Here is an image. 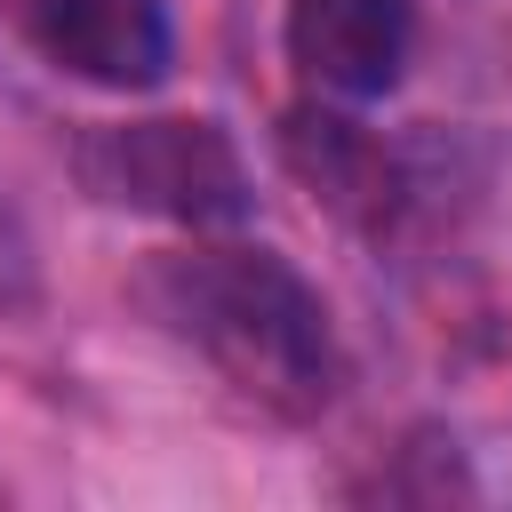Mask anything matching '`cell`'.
<instances>
[{
    "label": "cell",
    "instance_id": "cell-4",
    "mask_svg": "<svg viewBox=\"0 0 512 512\" xmlns=\"http://www.w3.org/2000/svg\"><path fill=\"white\" fill-rule=\"evenodd\" d=\"M32 40L56 72L88 88H120V96L160 88L176 56L160 0H32Z\"/></svg>",
    "mask_w": 512,
    "mask_h": 512
},
{
    "label": "cell",
    "instance_id": "cell-1",
    "mask_svg": "<svg viewBox=\"0 0 512 512\" xmlns=\"http://www.w3.org/2000/svg\"><path fill=\"white\" fill-rule=\"evenodd\" d=\"M144 312L192 344L232 392L272 416H320L336 400L328 304L272 248H176L136 280Z\"/></svg>",
    "mask_w": 512,
    "mask_h": 512
},
{
    "label": "cell",
    "instance_id": "cell-2",
    "mask_svg": "<svg viewBox=\"0 0 512 512\" xmlns=\"http://www.w3.org/2000/svg\"><path fill=\"white\" fill-rule=\"evenodd\" d=\"M72 168L104 208L192 224V232H224L256 208L248 168L216 120H96Z\"/></svg>",
    "mask_w": 512,
    "mask_h": 512
},
{
    "label": "cell",
    "instance_id": "cell-5",
    "mask_svg": "<svg viewBox=\"0 0 512 512\" xmlns=\"http://www.w3.org/2000/svg\"><path fill=\"white\" fill-rule=\"evenodd\" d=\"M32 288H40V264H32V232H24V216L0 200V312L32 304Z\"/></svg>",
    "mask_w": 512,
    "mask_h": 512
},
{
    "label": "cell",
    "instance_id": "cell-3",
    "mask_svg": "<svg viewBox=\"0 0 512 512\" xmlns=\"http://www.w3.org/2000/svg\"><path fill=\"white\" fill-rule=\"evenodd\" d=\"M416 8L408 0H296L288 8V64L344 104L392 96L408 72Z\"/></svg>",
    "mask_w": 512,
    "mask_h": 512
}]
</instances>
